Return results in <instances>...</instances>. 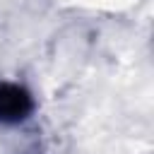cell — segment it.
Wrapping results in <instances>:
<instances>
[{"mask_svg":"<svg viewBox=\"0 0 154 154\" xmlns=\"http://www.w3.org/2000/svg\"><path fill=\"white\" fill-rule=\"evenodd\" d=\"M34 111H36L34 94L24 84L0 79V125L5 128L22 125L34 116Z\"/></svg>","mask_w":154,"mask_h":154,"instance_id":"cell-1","label":"cell"}]
</instances>
